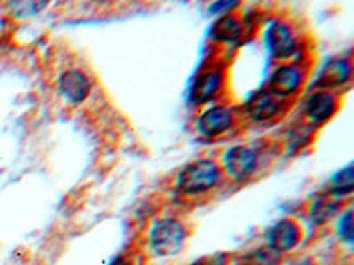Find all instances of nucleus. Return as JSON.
I'll list each match as a JSON object with an SVG mask.
<instances>
[{
  "instance_id": "f257e3e1",
  "label": "nucleus",
  "mask_w": 354,
  "mask_h": 265,
  "mask_svg": "<svg viewBox=\"0 0 354 265\" xmlns=\"http://www.w3.org/2000/svg\"><path fill=\"white\" fill-rule=\"evenodd\" d=\"M186 241V228L176 217L158 219L149 232V246L158 257L169 258L183 249Z\"/></svg>"
},
{
  "instance_id": "f03ea898",
  "label": "nucleus",
  "mask_w": 354,
  "mask_h": 265,
  "mask_svg": "<svg viewBox=\"0 0 354 265\" xmlns=\"http://www.w3.org/2000/svg\"><path fill=\"white\" fill-rule=\"evenodd\" d=\"M220 179V168L214 161L198 159L183 168L177 177V188L185 195H202L213 189Z\"/></svg>"
},
{
  "instance_id": "7ed1b4c3",
  "label": "nucleus",
  "mask_w": 354,
  "mask_h": 265,
  "mask_svg": "<svg viewBox=\"0 0 354 265\" xmlns=\"http://www.w3.org/2000/svg\"><path fill=\"white\" fill-rule=\"evenodd\" d=\"M223 163L229 172V175L236 181H245L252 177L257 170V154L245 145H236L230 147L223 156Z\"/></svg>"
},
{
  "instance_id": "20e7f679",
  "label": "nucleus",
  "mask_w": 354,
  "mask_h": 265,
  "mask_svg": "<svg viewBox=\"0 0 354 265\" xmlns=\"http://www.w3.org/2000/svg\"><path fill=\"white\" fill-rule=\"evenodd\" d=\"M301 226L294 219L286 217V219H280L278 223H274L270 228V232H268V246L280 255L287 253V251H292L301 242Z\"/></svg>"
},
{
  "instance_id": "39448f33",
  "label": "nucleus",
  "mask_w": 354,
  "mask_h": 265,
  "mask_svg": "<svg viewBox=\"0 0 354 265\" xmlns=\"http://www.w3.org/2000/svg\"><path fill=\"white\" fill-rule=\"evenodd\" d=\"M266 46L270 50L271 55L278 61L289 59L290 55L296 53V39H294L290 28L282 21H273L266 30Z\"/></svg>"
},
{
  "instance_id": "423d86ee",
  "label": "nucleus",
  "mask_w": 354,
  "mask_h": 265,
  "mask_svg": "<svg viewBox=\"0 0 354 265\" xmlns=\"http://www.w3.org/2000/svg\"><path fill=\"white\" fill-rule=\"evenodd\" d=\"M305 80V72L299 66L296 64H283L274 69V72L270 78V92H273L278 97H286L294 94L301 87Z\"/></svg>"
},
{
  "instance_id": "0eeeda50",
  "label": "nucleus",
  "mask_w": 354,
  "mask_h": 265,
  "mask_svg": "<svg viewBox=\"0 0 354 265\" xmlns=\"http://www.w3.org/2000/svg\"><path fill=\"white\" fill-rule=\"evenodd\" d=\"M280 110H282V101L270 90H259L246 103V115L255 122L270 121Z\"/></svg>"
},
{
  "instance_id": "6e6552de",
  "label": "nucleus",
  "mask_w": 354,
  "mask_h": 265,
  "mask_svg": "<svg viewBox=\"0 0 354 265\" xmlns=\"http://www.w3.org/2000/svg\"><path fill=\"white\" fill-rule=\"evenodd\" d=\"M230 126H232V112L227 106H213L205 110L197 122L198 132L209 138L225 132Z\"/></svg>"
},
{
  "instance_id": "1a4fd4ad",
  "label": "nucleus",
  "mask_w": 354,
  "mask_h": 265,
  "mask_svg": "<svg viewBox=\"0 0 354 265\" xmlns=\"http://www.w3.org/2000/svg\"><path fill=\"white\" fill-rule=\"evenodd\" d=\"M59 90L69 103H82L91 92V84L87 77L82 71L71 69V71L62 72L59 78Z\"/></svg>"
},
{
  "instance_id": "9d476101",
  "label": "nucleus",
  "mask_w": 354,
  "mask_h": 265,
  "mask_svg": "<svg viewBox=\"0 0 354 265\" xmlns=\"http://www.w3.org/2000/svg\"><path fill=\"white\" fill-rule=\"evenodd\" d=\"M335 110H337L335 97L326 90H317V92L312 94L305 106L306 117L314 124H322V122L330 121Z\"/></svg>"
},
{
  "instance_id": "9b49d317",
  "label": "nucleus",
  "mask_w": 354,
  "mask_h": 265,
  "mask_svg": "<svg viewBox=\"0 0 354 265\" xmlns=\"http://www.w3.org/2000/svg\"><path fill=\"white\" fill-rule=\"evenodd\" d=\"M349 75H351L349 62H347L346 59H335V61H330L324 68H322L315 85L321 87L322 90L328 87H337V85H342L344 81L349 78Z\"/></svg>"
},
{
  "instance_id": "f8f14e48",
  "label": "nucleus",
  "mask_w": 354,
  "mask_h": 265,
  "mask_svg": "<svg viewBox=\"0 0 354 265\" xmlns=\"http://www.w3.org/2000/svg\"><path fill=\"white\" fill-rule=\"evenodd\" d=\"M221 85V72L220 71H207L202 72L201 77L195 80L194 88H192V99L195 103H205L209 101Z\"/></svg>"
},
{
  "instance_id": "ddd939ff",
  "label": "nucleus",
  "mask_w": 354,
  "mask_h": 265,
  "mask_svg": "<svg viewBox=\"0 0 354 265\" xmlns=\"http://www.w3.org/2000/svg\"><path fill=\"white\" fill-rule=\"evenodd\" d=\"M243 34V25L232 14H223L213 25V37L218 41H225V43H234L238 41Z\"/></svg>"
},
{
  "instance_id": "4468645a",
  "label": "nucleus",
  "mask_w": 354,
  "mask_h": 265,
  "mask_svg": "<svg viewBox=\"0 0 354 265\" xmlns=\"http://www.w3.org/2000/svg\"><path fill=\"white\" fill-rule=\"evenodd\" d=\"M340 210V202L333 200L331 197H319L310 207V221L314 225H324L337 216Z\"/></svg>"
},
{
  "instance_id": "2eb2a0df",
  "label": "nucleus",
  "mask_w": 354,
  "mask_h": 265,
  "mask_svg": "<svg viewBox=\"0 0 354 265\" xmlns=\"http://www.w3.org/2000/svg\"><path fill=\"white\" fill-rule=\"evenodd\" d=\"M354 189V166L347 165L346 168L338 170L331 177V195L333 197H346L353 193Z\"/></svg>"
},
{
  "instance_id": "dca6fc26",
  "label": "nucleus",
  "mask_w": 354,
  "mask_h": 265,
  "mask_svg": "<svg viewBox=\"0 0 354 265\" xmlns=\"http://www.w3.org/2000/svg\"><path fill=\"white\" fill-rule=\"evenodd\" d=\"M241 265H280V253H277L270 246H262L243 255Z\"/></svg>"
},
{
  "instance_id": "f3484780",
  "label": "nucleus",
  "mask_w": 354,
  "mask_h": 265,
  "mask_svg": "<svg viewBox=\"0 0 354 265\" xmlns=\"http://www.w3.org/2000/svg\"><path fill=\"white\" fill-rule=\"evenodd\" d=\"M337 233L338 237L342 239L347 244H353L354 241V228H353V210H346V213L340 216L337 225Z\"/></svg>"
},
{
  "instance_id": "a211bd4d",
  "label": "nucleus",
  "mask_w": 354,
  "mask_h": 265,
  "mask_svg": "<svg viewBox=\"0 0 354 265\" xmlns=\"http://www.w3.org/2000/svg\"><path fill=\"white\" fill-rule=\"evenodd\" d=\"M195 265H227V258L223 255H214V257H207L204 260L197 262Z\"/></svg>"
},
{
  "instance_id": "6ab92c4d",
  "label": "nucleus",
  "mask_w": 354,
  "mask_h": 265,
  "mask_svg": "<svg viewBox=\"0 0 354 265\" xmlns=\"http://www.w3.org/2000/svg\"><path fill=\"white\" fill-rule=\"evenodd\" d=\"M234 6H236V2H230V4H225V2H221V4H214V6H211L209 11H211V12H216V11H221V9L234 8Z\"/></svg>"
},
{
  "instance_id": "aec40b11",
  "label": "nucleus",
  "mask_w": 354,
  "mask_h": 265,
  "mask_svg": "<svg viewBox=\"0 0 354 265\" xmlns=\"http://www.w3.org/2000/svg\"><path fill=\"white\" fill-rule=\"evenodd\" d=\"M290 265H315V262L312 258H299V260H294Z\"/></svg>"
},
{
  "instance_id": "412c9836",
  "label": "nucleus",
  "mask_w": 354,
  "mask_h": 265,
  "mask_svg": "<svg viewBox=\"0 0 354 265\" xmlns=\"http://www.w3.org/2000/svg\"><path fill=\"white\" fill-rule=\"evenodd\" d=\"M112 265H131V262L126 260V258H119V260H117L115 264H112Z\"/></svg>"
}]
</instances>
